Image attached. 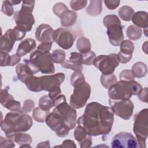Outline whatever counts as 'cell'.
<instances>
[{
  "label": "cell",
  "mask_w": 148,
  "mask_h": 148,
  "mask_svg": "<svg viewBox=\"0 0 148 148\" xmlns=\"http://www.w3.org/2000/svg\"><path fill=\"white\" fill-rule=\"evenodd\" d=\"M114 113L110 107L97 102L88 103L84 113L77 120L78 125L82 127L90 136L108 135L112 131Z\"/></svg>",
  "instance_id": "6da1fadb"
},
{
  "label": "cell",
  "mask_w": 148,
  "mask_h": 148,
  "mask_svg": "<svg viewBox=\"0 0 148 148\" xmlns=\"http://www.w3.org/2000/svg\"><path fill=\"white\" fill-rule=\"evenodd\" d=\"M31 117L20 110L11 111L8 113L4 120L1 121V128L6 136L28 131L32 126Z\"/></svg>",
  "instance_id": "7a4b0ae2"
},
{
  "label": "cell",
  "mask_w": 148,
  "mask_h": 148,
  "mask_svg": "<svg viewBox=\"0 0 148 148\" xmlns=\"http://www.w3.org/2000/svg\"><path fill=\"white\" fill-rule=\"evenodd\" d=\"M54 104L55 108L52 112L67 130L73 129L77 123L76 111L67 103L65 96L59 95L54 100Z\"/></svg>",
  "instance_id": "3957f363"
},
{
  "label": "cell",
  "mask_w": 148,
  "mask_h": 148,
  "mask_svg": "<svg viewBox=\"0 0 148 148\" xmlns=\"http://www.w3.org/2000/svg\"><path fill=\"white\" fill-rule=\"evenodd\" d=\"M142 86L134 80H120L109 88L108 95L113 100H127L138 95L142 90Z\"/></svg>",
  "instance_id": "277c9868"
},
{
  "label": "cell",
  "mask_w": 148,
  "mask_h": 148,
  "mask_svg": "<svg viewBox=\"0 0 148 148\" xmlns=\"http://www.w3.org/2000/svg\"><path fill=\"white\" fill-rule=\"evenodd\" d=\"M22 2L21 9L14 13L13 19L16 26L27 32L31 30L35 24L34 17L32 15L35 1H23Z\"/></svg>",
  "instance_id": "5b68a950"
},
{
  "label": "cell",
  "mask_w": 148,
  "mask_h": 148,
  "mask_svg": "<svg viewBox=\"0 0 148 148\" xmlns=\"http://www.w3.org/2000/svg\"><path fill=\"white\" fill-rule=\"evenodd\" d=\"M103 23L107 28V35L110 43L118 46L124 39V34L121 21L114 14H108L104 17Z\"/></svg>",
  "instance_id": "8992f818"
},
{
  "label": "cell",
  "mask_w": 148,
  "mask_h": 148,
  "mask_svg": "<svg viewBox=\"0 0 148 148\" xmlns=\"http://www.w3.org/2000/svg\"><path fill=\"white\" fill-rule=\"evenodd\" d=\"M133 131L139 147H146V141L148 136V109L145 108L134 117Z\"/></svg>",
  "instance_id": "52a82bcc"
},
{
  "label": "cell",
  "mask_w": 148,
  "mask_h": 148,
  "mask_svg": "<svg viewBox=\"0 0 148 148\" xmlns=\"http://www.w3.org/2000/svg\"><path fill=\"white\" fill-rule=\"evenodd\" d=\"M41 91L49 92L48 96L54 100L61 92L60 86L65 80L63 73H57L51 75H45L38 77Z\"/></svg>",
  "instance_id": "ba28073f"
},
{
  "label": "cell",
  "mask_w": 148,
  "mask_h": 148,
  "mask_svg": "<svg viewBox=\"0 0 148 148\" xmlns=\"http://www.w3.org/2000/svg\"><path fill=\"white\" fill-rule=\"evenodd\" d=\"M29 61L42 73L52 74L54 73V62L51 58V54L49 51L45 52L36 50L31 53Z\"/></svg>",
  "instance_id": "9c48e42d"
},
{
  "label": "cell",
  "mask_w": 148,
  "mask_h": 148,
  "mask_svg": "<svg viewBox=\"0 0 148 148\" xmlns=\"http://www.w3.org/2000/svg\"><path fill=\"white\" fill-rule=\"evenodd\" d=\"M73 91L70 97V105L74 109H80L85 106L90 98L91 86L84 82L73 87Z\"/></svg>",
  "instance_id": "30bf717a"
},
{
  "label": "cell",
  "mask_w": 148,
  "mask_h": 148,
  "mask_svg": "<svg viewBox=\"0 0 148 148\" xmlns=\"http://www.w3.org/2000/svg\"><path fill=\"white\" fill-rule=\"evenodd\" d=\"M117 55L114 53L109 55H99L95 58L93 65L99 69L102 75L113 74L119 65Z\"/></svg>",
  "instance_id": "8fae6325"
},
{
  "label": "cell",
  "mask_w": 148,
  "mask_h": 148,
  "mask_svg": "<svg viewBox=\"0 0 148 148\" xmlns=\"http://www.w3.org/2000/svg\"><path fill=\"white\" fill-rule=\"evenodd\" d=\"M109 103L113 113L118 117L125 120L131 117L134 105L130 99L113 100L109 98Z\"/></svg>",
  "instance_id": "7c38bea8"
},
{
  "label": "cell",
  "mask_w": 148,
  "mask_h": 148,
  "mask_svg": "<svg viewBox=\"0 0 148 148\" xmlns=\"http://www.w3.org/2000/svg\"><path fill=\"white\" fill-rule=\"evenodd\" d=\"M53 39L60 47L68 50L73 46L75 36L70 30L66 28H58L54 31Z\"/></svg>",
  "instance_id": "4fadbf2b"
},
{
  "label": "cell",
  "mask_w": 148,
  "mask_h": 148,
  "mask_svg": "<svg viewBox=\"0 0 148 148\" xmlns=\"http://www.w3.org/2000/svg\"><path fill=\"white\" fill-rule=\"evenodd\" d=\"M112 147H138L139 145L136 138L128 132H120L115 135L112 138Z\"/></svg>",
  "instance_id": "5bb4252c"
},
{
  "label": "cell",
  "mask_w": 148,
  "mask_h": 148,
  "mask_svg": "<svg viewBox=\"0 0 148 148\" xmlns=\"http://www.w3.org/2000/svg\"><path fill=\"white\" fill-rule=\"evenodd\" d=\"M16 72L18 79L24 83L29 77L34 75L39 71L29 60L24 59V63L19 64L16 66Z\"/></svg>",
  "instance_id": "9a60e30c"
},
{
  "label": "cell",
  "mask_w": 148,
  "mask_h": 148,
  "mask_svg": "<svg viewBox=\"0 0 148 148\" xmlns=\"http://www.w3.org/2000/svg\"><path fill=\"white\" fill-rule=\"evenodd\" d=\"M1 105L10 111H18L21 109V104L19 101H16L13 97L9 94L7 89H1Z\"/></svg>",
  "instance_id": "2e32d148"
},
{
  "label": "cell",
  "mask_w": 148,
  "mask_h": 148,
  "mask_svg": "<svg viewBox=\"0 0 148 148\" xmlns=\"http://www.w3.org/2000/svg\"><path fill=\"white\" fill-rule=\"evenodd\" d=\"M54 29L49 24L39 25L35 31V38L40 43H53V34Z\"/></svg>",
  "instance_id": "e0dca14e"
},
{
  "label": "cell",
  "mask_w": 148,
  "mask_h": 148,
  "mask_svg": "<svg viewBox=\"0 0 148 148\" xmlns=\"http://www.w3.org/2000/svg\"><path fill=\"white\" fill-rule=\"evenodd\" d=\"M16 39L13 29H8L1 38V51L10 53L14 46Z\"/></svg>",
  "instance_id": "ac0fdd59"
},
{
  "label": "cell",
  "mask_w": 148,
  "mask_h": 148,
  "mask_svg": "<svg viewBox=\"0 0 148 148\" xmlns=\"http://www.w3.org/2000/svg\"><path fill=\"white\" fill-rule=\"evenodd\" d=\"M36 47V43L34 39L27 38L20 43L16 50V54L20 57L24 56L34 50Z\"/></svg>",
  "instance_id": "d6986e66"
},
{
  "label": "cell",
  "mask_w": 148,
  "mask_h": 148,
  "mask_svg": "<svg viewBox=\"0 0 148 148\" xmlns=\"http://www.w3.org/2000/svg\"><path fill=\"white\" fill-rule=\"evenodd\" d=\"M61 25L65 27H71L75 24L77 19V14L76 12L69 10L68 9L65 10L60 16Z\"/></svg>",
  "instance_id": "ffe728a7"
},
{
  "label": "cell",
  "mask_w": 148,
  "mask_h": 148,
  "mask_svg": "<svg viewBox=\"0 0 148 148\" xmlns=\"http://www.w3.org/2000/svg\"><path fill=\"white\" fill-rule=\"evenodd\" d=\"M131 20L135 25L143 29L147 28V13L145 11H138L134 14Z\"/></svg>",
  "instance_id": "44dd1931"
},
{
  "label": "cell",
  "mask_w": 148,
  "mask_h": 148,
  "mask_svg": "<svg viewBox=\"0 0 148 148\" xmlns=\"http://www.w3.org/2000/svg\"><path fill=\"white\" fill-rule=\"evenodd\" d=\"M6 138L12 140L15 143L19 145H23L25 144L30 145L32 143V139L30 135L23 132L16 133L9 136H6Z\"/></svg>",
  "instance_id": "7402d4cb"
},
{
  "label": "cell",
  "mask_w": 148,
  "mask_h": 148,
  "mask_svg": "<svg viewBox=\"0 0 148 148\" xmlns=\"http://www.w3.org/2000/svg\"><path fill=\"white\" fill-rule=\"evenodd\" d=\"M131 71L134 77L142 78L146 75L147 67L145 63L142 62H137L133 65Z\"/></svg>",
  "instance_id": "603a6c76"
},
{
  "label": "cell",
  "mask_w": 148,
  "mask_h": 148,
  "mask_svg": "<svg viewBox=\"0 0 148 148\" xmlns=\"http://www.w3.org/2000/svg\"><path fill=\"white\" fill-rule=\"evenodd\" d=\"M102 1H91L90 5L86 9L87 14L90 16H98L102 11Z\"/></svg>",
  "instance_id": "cb8c5ba5"
},
{
  "label": "cell",
  "mask_w": 148,
  "mask_h": 148,
  "mask_svg": "<svg viewBox=\"0 0 148 148\" xmlns=\"http://www.w3.org/2000/svg\"><path fill=\"white\" fill-rule=\"evenodd\" d=\"M77 50L80 53H86L91 50V43L90 40L84 36H80L76 42Z\"/></svg>",
  "instance_id": "d4e9b609"
},
{
  "label": "cell",
  "mask_w": 148,
  "mask_h": 148,
  "mask_svg": "<svg viewBox=\"0 0 148 148\" xmlns=\"http://www.w3.org/2000/svg\"><path fill=\"white\" fill-rule=\"evenodd\" d=\"M142 35V31L141 28L135 25H131L127 29V36L131 39L136 40L141 38Z\"/></svg>",
  "instance_id": "484cf974"
},
{
  "label": "cell",
  "mask_w": 148,
  "mask_h": 148,
  "mask_svg": "<svg viewBox=\"0 0 148 148\" xmlns=\"http://www.w3.org/2000/svg\"><path fill=\"white\" fill-rule=\"evenodd\" d=\"M135 13L134 9L129 6H123L119 10V16L124 21H129Z\"/></svg>",
  "instance_id": "4316f807"
},
{
  "label": "cell",
  "mask_w": 148,
  "mask_h": 148,
  "mask_svg": "<svg viewBox=\"0 0 148 148\" xmlns=\"http://www.w3.org/2000/svg\"><path fill=\"white\" fill-rule=\"evenodd\" d=\"M49 113V111L44 110L39 106H38L34 109L32 113V117L37 122L43 123L45 121L46 118Z\"/></svg>",
  "instance_id": "83f0119b"
},
{
  "label": "cell",
  "mask_w": 148,
  "mask_h": 148,
  "mask_svg": "<svg viewBox=\"0 0 148 148\" xmlns=\"http://www.w3.org/2000/svg\"><path fill=\"white\" fill-rule=\"evenodd\" d=\"M54 106V100L48 95H43L39 100V106L44 110L50 111Z\"/></svg>",
  "instance_id": "f1b7e54d"
},
{
  "label": "cell",
  "mask_w": 148,
  "mask_h": 148,
  "mask_svg": "<svg viewBox=\"0 0 148 148\" xmlns=\"http://www.w3.org/2000/svg\"><path fill=\"white\" fill-rule=\"evenodd\" d=\"M120 51L126 55H132L134 51V43L129 40H125L120 45Z\"/></svg>",
  "instance_id": "f546056e"
},
{
  "label": "cell",
  "mask_w": 148,
  "mask_h": 148,
  "mask_svg": "<svg viewBox=\"0 0 148 148\" xmlns=\"http://www.w3.org/2000/svg\"><path fill=\"white\" fill-rule=\"evenodd\" d=\"M117 82V78L113 74L102 75L101 76V84L106 88H109Z\"/></svg>",
  "instance_id": "4dcf8cb0"
},
{
  "label": "cell",
  "mask_w": 148,
  "mask_h": 148,
  "mask_svg": "<svg viewBox=\"0 0 148 148\" xmlns=\"http://www.w3.org/2000/svg\"><path fill=\"white\" fill-rule=\"evenodd\" d=\"M65 53L63 50L57 49L51 53V58L54 63L63 64L65 61Z\"/></svg>",
  "instance_id": "1f68e13d"
},
{
  "label": "cell",
  "mask_w": 148,
  "mask_h": 148,
  "mask_svg": "<svg viewBox=\"0 0 148 148\" xmlns=\"http://www.w3.org/2000/svg\"><path fill=\"white\" fill-rule=\"evenodd\" d=\"M85 82V77L82 72H74L71 77V84L74 87Z\"/></svg>",
  "instance_id": "d6a6232c"
},
{
  "label": "cell",
  "mask_w": 148,
  "mask_h": 148,
  "mask_svg": "<svg viewBox=\"0 0 148 148\" xmlns=\"http://www.w3.org/2000/svg\"><path fill=\"white\" fill-rule=\"evenodd\" d=\"M88 135L86 130L80 125H77L73 132L74 138L79 143L84 140Z\"/></svg>",
  "instance_id": "836d02e7"
},
{
  "label": "cell",
  "mask_w": 148,
  "mask_h": 148,
  "mask_svg": "<svg viewBox=\"0 0 148 148\" xmlns=\"http://www.w3.org/2000/svg\"><path fill=\"white\" fill-rule=\"evenodd\" d=\"M82 54V63L86 65H91L95 59L96 54L92 51H90L86 53Z\"/></svg>",
  "instance_id": "e575fe53"
},
{
  "label": "cell",
  "mask_w": 148,
  "mask_h": 148,
  "mask_svg": "<svg viewBox=\"0 0 148 148\" xmlns=\"http://www.w3.org/2000/svg\"><path fill=\"white\" fill-rule=\"evenodd\" d=\"M62 66L65 68H68L74 71L75 72H82L83 69L82 65H79L69 60L65 61L63 64H62Z\"/></svg>",
  "instance_id": "d590c367"
},
{
  "label": "cell",
  "mask_w": 148,
  "mask_h": 148,
  "mask_svg": "<svg viewBox=\"0 0 148 148\" xmlns=\"http://www.w3.org/2000/svg\"><path fill=\"white\" fill-rule=\"evenodd\" d=\"M1 11L8 16H11L13 14H14L13 8V5L10 1H3Z\"/></svg>",
  "instance_id": "8d00e7d4"
},
{
  "label": "cell",
  "mask_w": 148,
  "mask_h": 148,
  "mask_svg": "<svg viewBox=\"0 0 148 148\" xmlns=\"http://www.w3.org/2000/svg\"><path fill=\"white\" fill-rule=\"evenodd\" d=\"M1 66H11L12 56L9 55L8 53L1 51Z\"/></svg>",
  "instance_id": "74e56055"
},
{
  "label": "cell",
  "mask_w": 148,
  "mask_h": 148,
  "mask_svg": "<svg viewBox=\"0 0 148 148\" xmlns=\"http://www.w3.org/2000/svg\"><path fill=\"white\" fill-rule=\"evenodd\" d=\"M34 107H35V103L32 100L30 99H26L24 101L23 106L20 109V111L24 113H29L32 111V110L34 108Z\"/></svg>",
  "instance_id": "f35d334b"
},
{
  "label": "cell",
  "mask_w": 148,
  "mask_h": 148,
  "mask_svg": "<svg viewBox=\"0 0 148 148\" xmlns=\"http://www.w3.org/2000/svg\"><path fill=\"white\" fill-rule=\"evenodd\" d=\"M119 77L121 80H134V76L133 75L132 71L128 69H124L122 71L119 75Z\"/></svg>",
  "instance_id": "ab89813d"
},
{
  "label": "cell",
  "mask_w": 148,
  "mask_h": 148,
  "mask_svg": "<svg viewBox=\"0 0 148 148\" xmlns=\"http://www.w3.org/2000/svg\"><path fill=\"white\" fill-rule=\"evenodd\" d=\"M87 1H71L70 6L74 10H79L84 8L87 5Z\"/></svg>",
  "instance_id": "60d3db41"
},
{
  "label": "cell",
  "mask_w": 148,
  "mask_h": 148,
  "mask_svg": "<svg viewBox=\"0 0 148 148\" xmlns=\"http://www.w3.org/2000/svg\"><path fill=\"white\" fill-rule=\"evenodd\" d=\"M66 9H68V8L65 5H64L63 3L58 2L54 5L53 10L56 16L60 17V16Z\"/></svg>",
  "instance_id": "b9f144b4"
},
{
  "label": "cell",
  "mask_w": 148,
  "mask_h": 148,
  "mask_svg": "<svg viewBox=\"0 0 148 148\" xmlns=\"http://www.w3.org/2000/svg\"><path fill=\"white\" fill-rule=\"evenodd\" d=\"M70 61L76 63L79 65H83L82 63V54L77 52H72L71 53V56L69 59Z\"/></svg>",
  "instance_id": "7bdbcfd3"
},
{
  "label": "cell",
  "mask_w": 148,
  "mask_h": 148,
  "mask_svg": "<svg viewBox=\"0 0 148 148\" xmlns=\"http://www.w3.org/2000/svg\"><path fill=\"white\" fill-rule=\"evenodd\" d=\"M15 147L14 142L9 138H4L2 136L0 137V147Z\"/></svg>",
  "instance_id": "ee69618b"
},
{
  "label": "cell",
  "mask_w": 148,
  "mask_h": 148,
  "mask_svg": "<svg viewBox=\"0 0 148 148\" xmlns=\"http://www.w3.org/2000/svg\"><path fill=\"white\" fill-rule=\"evenodd\" d=\"M13 34L16 40H20L23 39L25 36L26 32L21 29L17 26H16L13 29Z\"/></svg>",
  "instance_id": "f6af8a7d"
},
{
  "label": "cell",
  "mask_w": 148,
  "mask_h": 148,
  "mask_svg": "<svg viewBox=\"0 0 148 148\" xmlns=\"http://www.w3.org/2000/svg\"><path fill=\"white\" fill-rule=\"evenodd\" d=\"M117 55L119 62L122 64H126L128 62L131 61L132 57V55H126L121 53L120 51H119Z\"/></svg>",
  "instance_id": "bcb514c9"
},
{
  "label": "cell",
  "mask_w": 148,
  "mask_h": 148,
  "mask_svg": "<svg viewBox=\"0 0 148 148\" xmlns=\"http://www.w3.org/2000/svg\"><path fill=\"white\" fill-rule=\"evenodd\" d=\"M104 3L105 6L109 9V10H114L116 8H117L120 3V1H108V0H105L104 1Z\"/></svg>",
  "instance_id": "7dc6e473"
},
{
  "label": "cell",
  "mask_w": 148,
  "mask_h": 148,
  "mask_svg": "<svg viewBox=\"0 0 148 148\" xmlns=\"http://www.w3.org/2000/svg\"><path fill=\"white\" fill-rule=\"evenodd\" d=\"M53 43H41L39 44L37 47V50L41 51H45V52H48L50 51V50L51 48Z\"/></svg>",
  "instance_id": "c3c4849f"
},
{
  "label": "cell",
  "mask_w": 148,
  "mask_h": 148,
  "mask_svg": "<svg viewBox=\"0 0 148 148\" xmlns=\"http://www.w3.org/2000/svg\"><path fill=\"white\" fill-rule=\"evenodd\" d=\"M92 145L91 136L88 135L84 140L80 142V147L82 148L90 147Z\"/></svg>",
  "instance_id": "681fc988"
},
{
  "label": "cell",
  "mask_w": 148,
  "mask_h": 148,
  "mask_svg": "<svg viewBox=\"0 0 148 148\" xmlns=\"http://www.w3.org/2000/svg\"><path fill=\"white\" fill-rule=\"evenodd\" d=\"M139 99L142 102H147V88L145 87L142 89L141 92L138 95Z\"/></svg>",
  "instance_id": "f907efd6"
},
{
  "label": "cell",
  "mask_w": 148,
  "mask_h": 148,
  "mask_svg": "<svg viewBox=\"0 0 148 148\" xmlns=\"http://www.w3.org/2000/svg\"><path fill=\"white\" fill-rule=\"evenodd\" d=\"M61 147H76V145L73 140L67 139L62 142Z\"/></svg>",
  "instance_id": "816d5d0a"
},
{
  "label": "cell",
  "mask_w": 148,
  "mask_h": 148,
  "mask_svg": "<svg viewBox=\"0 0 148 148\" xmlns=\"http://www.w3.org/2000/svg\"><path fill=\"white\" fill-rule=\"evenodd\" d=\"M11 56H12L11 66H14V65L17 64L21 60V57L17 54L11 55Z\"/></svg>",
  "instance_id": "f5cc1de1"
},
{
  "label": "cell",
  "mask_w": 148,
  "mask_h": 148,
  "mask_svg": "<svg viewBox=\"0 0 148 148\" xmlns=\"http://www.w3.org/2000/svg\"><path fill=\"white\" fill-rule=\"evenodd\" d=\"M50 142L49 140L40 142L36 147H50Z\"/></svg>",
  "instance_id": "db71d44e"
},
{
  "label": "cell",
  "mask_w": 148,
  "mask_h": 148,
  "mask_svg": "<svg viewBox=\"0 0 148 148\" xmlns=\"http://www.w3.org/2000/svg\"><path fill=\"white\" fill-rule=\"evenodd\" d=\"M147 41H146L145 43H143L142 45V50L146 54H147Z\"/></svg>",
  "instance_id": "11a10c76"
},
{
  "label": "cell",
  "mask_w": 148,
  "mask_h": 148,
  "mask_svg": "<svg viewBox=\"0 0 148 148\" xmlns=\"http://www.w3.org/2000/svg\"><path fill=\"white\" fill-rule=\"evenodd\" d=\"M10 2L12 3V4L13 5H17L18 3H20L21 2V1H10Z\"/></svg>",
  "instance_id": "9f6ffc18"
},
{
  "label": "cell",
  "mask_w": 148,
  "mask_h": 148,
  "mask_svg": "<svg viewBox=\"0 0 148 148\" xmlns=\"http://www.w3.org/2000/svg\"><path fill=\"white\" fill-rule=\"evenodd\" d=\"M20 147H31V146L28 144H25V145H21L20 146Z\"/></svg>",
  "instance_id": "6f0895ef"
}]
</instances>
